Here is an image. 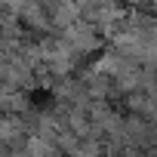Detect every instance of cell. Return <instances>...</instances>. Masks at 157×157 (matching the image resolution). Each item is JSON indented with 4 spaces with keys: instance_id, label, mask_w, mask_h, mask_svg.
<instances>
[{
    "instance_id": "1",
    "label": "cell",
    "mask_w": 157,
    "mask_h": 157,
    "mask_svg": "<svg viewBox=\"0 0 157 157\" xmlns=\"http://www.w3.org/2000/svg\"><path fill=\"white\" fill-rule=\"evenodd\" d=\"M3 77H6V56L0 52V83H3Z\"/></svg>"
}]
</instances>
